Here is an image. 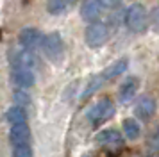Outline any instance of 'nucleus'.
<instances>
[{
  "mask_svg": "<svg viewBox=\"0 0 159 157\" xmlns=\"http://www.w3.org/2000/svg\"><path fill=\"white\" fill-rule=\"evenodd\" d=\"M100 4L104 6V9H116L122 4V0H100Z\"/></svg>",
  "mask_w": 159,
  "mask_h": 157,
  "instance_id": "aec40b11",
  "label": "nucleus"
},
{
  "mask_svg": "<svg viewBox=\"0 0 159 157\" xmlns=\"http://www.w3.org/2000/svg\"><path fill=\"white\" fill-rule=\"evenodd\" d=\"M156 109H157L156 100L152 98L150 95H143L141 98L138 100L136 107H134V113H136V116L141 121H148L156 114Z\"/></svg>",
  "mask_w": 159,
  "mask_h": 157,
  "instance_id": "0eeeda50",
  "label": "nucleus"
},
{
  "mask_svg": "<svg viewBox=\"0 0 159 157\" xmlns=\"http://www.w3.org/2000/svg\"><path fill=\"white\" fill-rule=\"evenodd\" d=\"M6 118L11 125H22V123H27V113L22 105H13L7 111Z\"/></svg>",
  "mask_w": 159,
  "mask_h": 157,
  "instance_id": "4468645a",
  "label": "nucleus"
},
{
  "mask_svg": "<svg viewBox=\"0 0 159 157\" xmlns=\"http://www.w3.org/2000/svg\"><path fill=\"white\" fill-rule=\"evenodd\" d=\"M18 41L22 45L23 50H32L36 48V47H41V41H43V34L34 27H25L20 30V34H18Z\"/></svg>",
  "mask_w": 159,
  "mask_h": 157,
  "instance_id": "39448f33",
  "label": "nucleus"
},
{
  "mask_svg": "<svg viewBox=\"0 0 159 157\" xmlns=\"http://www.w3.org/2000/svg\"><path fill=\"white\" fill-rule=\"evenodd\" d=\"M68 0H47V9L50 14H63L68 7Z\"/></svg>",
  "mask_w": 159,
  "mask_h": 157,
  "instance_id": "f3484780",
  "label": "nucleus"
},
{
  "mask_svg": "<svg viewBox=\"0 0 159 157\" xmlns=\"http://www.w3.org/2000/svg\"><path fill=\"white\" fill-rule=\"evenodd\" d=\"M9 61H11V66L13 68H29L32 70L34 64H36V59L32 56V52L29 50H13L11 56H9Z\"/></svg>",
  "mask_w": 159,
  "mask_h": 157,
  "instance_id": "9d476101",
  "label": "nucleus"
},
{
  "mask_svg": "<svg viewBox=\"0 0 159 157\" xmlns=\"http://www.w3.org/2000/svg\"><path fill=\"white\" fill-rule=\"evenodd\" d=\"M41 50L47 59L50 61H59L63 54H65V41L59 32H48L43 36V41H41Z\"/></svg>",
  "mask_w": 159,
  "mask_h": 157,
  "instance_id": "7ed1b4c3",
  "label": "nucleus"
},
{
  "mask_svg": "<svg viewBox=\"0 0 159 157\" xmlns=\"http://www.w3.org/2000/svg\"><path fill=\"white\" fill-rule=\"evenodd\" d=\"M95 141L102 145V146H109V148H122L123 146V136L116 130V128H106L100 130L95 136Z\"/></svg>",
  "mask_w": 159,
  "mask_h": 157,
  "instance_id": "423d86ee",
  "label": "nucleus"
},
{
  "mask_svg": "<svg viewBox=\"0 0 159 157\" xmlns=\"http://www.w3.org/2000/svg\"><path fill=\"white\" fill-rule=\"evenodd\" d=\"M136 93H138V78L127 77L122 82L120 89H118V98H120V102L127 104V102H130V100L136 96Z\"/></svg>",
  "mask_w": 159,
  "mask_h": 157,
  "instance_id": "f8f14e48",
  "label": "nucleus"
},
{
  "mask_svg": "<svg viewBox=\"0 0 159 157\" xmlns=\"http://www.w3.org/2000/svg\"><path fill=\"white\" fill-rule=\"evenodd\" d=\"M123 127V134L127 139H138V136L141 132V128H139V123H138L134 118H125L122 123Z\"/></svg>",
  "mask_w": 159,
  "mask_h": 157,
  "instance_id": "2eb2a0df",
  "label": "nucleus"
},
{
  "mask_svg": "<svg viewBox=\"0 0 159 157\" xmlns=\"http://www.w3.org/2000/svg\"><path fill=\"white\" fill-rule=\"evenodd\" d=\"M11 80L15 86L27 89L30 86H34L36 77H34V71L29 68H11Z\"/></svg>",
  "mask_w": 159,
  "mask_h": 157,
  "instance_id": "1a4fd4ad",
  "label": "nucleus"
},
{
  "mask_svg": "<svg viewBox=\"0 0 159 157\" xmlns=\"http://www.w3.org/2000/svg\"><path fill=\"white\" fill-rule=\"evenodd\" d=\"M102 11L104 6L100 4V0H82V6H80V16L82 20H86L88 23H95V21H100Z\"/></svg>",
  "mask_w": 159,
  "mask_h": 157,
  "instance_id": "6e6552de",
  "label": "nucleus"
},
{
  "mask_svg": "<svg viewBox=\"0 0 159 157\" xmlns=\"http://www.w3.org/2000/svg\"><path fill=\"white\" fill-rule=\"evenodd\" d=\"M15 96L18 98V102H20V104H27V102H29V96H25V95H22V93H16Z\"/></svg>",
  "mask_w": 159,
  "mask_h": 157,
  "instance_id": "412c9836",
  "label": "nucleus"
},
{
  "mask_svg": "<svg viewBox=\"0 0 159 157\" xmlns=\"http://www.w3.org/2000/svg\"><path fill=\"white\" fill-rule=\"evenodd\" d=\"M30 137V128L27 123H22V125H11V130H9V141L13 146H18V145H27Z\"/></svg>",
  "mask_w": 159,
  "mask_h": 157,
  "instance_id": "9b49d317",
  "label": "nucleus"
},
{
  "mask_svg": "<svg viewBox=\"0 0 159 157\" xmlns=\"http://www.w3.org/2000/svg\"><path fill=\"white\" fill-rule=\"evenodd\" d=\"M127 66H129V61L125 57H122V59H118L116 63H113L111 66H107L102 71V77H104V80H113V78L120 77L123 71L127 70Z\"/></svg>",
  "mask_w": 159,
  "mask_h": 157,
  "instance_id": "ddd939ff",
  "label": "nucleus"
},
{
  "mask_svg": "<svg viewBox=\"0 0 159 157\" xmlns=\"http://www.w3.org/2000/svg\"><path fill=\"white\" fill-rule=\"evenodd\" d=\"M113 114H115V104L109 98H102L88 111V120L91 121L93 127H100L102 123L113 118Z\"/></svg>",
  "mask_w": 159,
  "mask_h": 157,
  "instance_id": "f03ea898",
  "label": "nucleus"
},
{
  "mask_svg": "<svg viewBox=\"0 0 159 157\" xmlns=\"http://www.w3.org/2000/svg\"><path fill=\"white\" fill-rule=\"evenodd\" d=\"M84 39H86L88 47L91 48H98L102 45H106L109 39V27L104 21H95L89 23L84 30Z\"/></svg>",
  "mask_w": 159,
  "mask_h": 157,
  "instance_id": "20e7f679",
  "label": "nucleus"
},
{
  "mask_svg": "<svg viewBox=\"0 0 159 157\" xmlns=\"http://www.w3.org/2000/svg\"><path fill=\"white\" fill-rule=\"evenodd\" d=\"M123 23H125V27L129 29L130 32L141 34V32H145L148 29L150 13L145 9L143 4H132V6L127 7V11L123 14Z\"/></svg>",
  "mask_w": 159,
  "mask_h": 157,
  "instance_id": "f257e3e1",
  "label": "nucleus"
},
{
  "mask_svg": "<svg viewBox=\"0 0 159 157\" xmlns=\"http://www.w3.org/2000/svg\"><path fill=\"white\" fill-rule=\"evenodd\" d=\"M13 157H32V148L30 145H18L13 148Z\"/></svg>",
  "mask_w": 159,
  "mask_h": 157,
  "instance_id": "a211bd4d",
  "label": "nucleus"
},
{
  "mask_svg": "<svg viewBox=\"0 0 159 157\" xmlns=\"http://www.w3.org/2000/svg\"><path fill=\"white\" fill-rule=\"evenodd\" d=\"M104 82H106V80H104V77H102V73H100V75H95V77L88 82L86 89L82 91V98H89V96H91L97 89H100Z\"/></svg>",
  "mask_w": 159,
  "mask_h": 157,
  "instance_id": "dca6fc26",
  "label": "nucleus"
},
{
  "mask_svg": "<svg viewBox=\"0 0 159 157\" xmlns=\"http://www.w3.org/2000/svg\"><path fill=\"white\" fill-rule=\"evenodd\" d=\"M150 23L154 25L156 30H159V6H156L150 11Z\"/></svg>",
  "mask_w": 159,
  "mask_h": 157,
  "instance_id": "6ab92c4d",
  "label": "nucleus"
},
{
  "mask_svg": "<svg viewBox=\"0 0 159 157\" xmlns=\"http://www.w3.org/2000/svg\"><path fill=\"white\" fill-rule=\"evenodd\" d=\"M68 2H70V4H75V2H77V0H68Z\"/></svg>",
  "mask_w": 159,
  "mask_h": 157,
  "instance_id": "4be33fe9",
  "label": "nucleus"
}]
</instances>
